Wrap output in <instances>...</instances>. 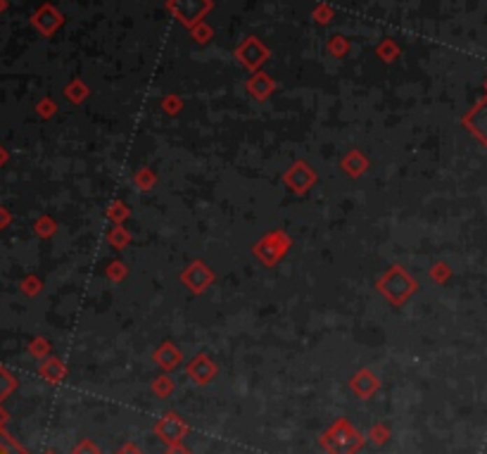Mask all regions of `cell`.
<instances>
[{"label": "cell", "mask_w": 487, "mask_h": 454, "mask_svg": "<svg viewBox=\"0 0 487 454\" xmlns=\"http://www.w3.org/2000/svg\"><path fill=\"white\" fill-rule=\"evenodd\" d=\"M124 454H136V452H134V450H126Z\"/></svg>", "instance_id": "1"}, {"label": "cell", "mask_w": 487, "mask_h": 454, "mask_svg": "<svg viewBox=\"0 0 487 454\" xmlns=\"http://www.w3.org/2000/svg\"><path fill=\"white\" fill-rule=\"evenodd\" d=\"M0 454H10V452H3V450H0Z\"/></svg>", "instance_id": "2"}]
</instances>
